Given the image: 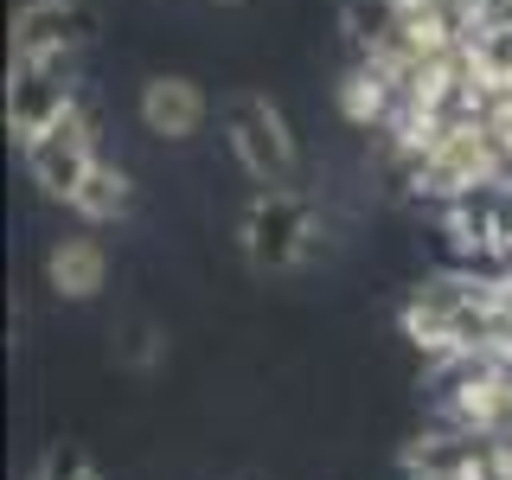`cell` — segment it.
I'll return each mask as SVG.
<instances>
[{
  "label": "cell",
  "instance_id": "cell-2",
  "mask_svg": "<svg viewBox=\"0 0 512 480\" xmlns=\"http://www.w3.org/2000/svg\"><path fill=\"white\" fill-rule=\"evenodd\" d=\"M13 148H20L26 180L39 186L52 205H64V212H71V199L84 192V180L109 160V154H103V109H96L90 96L77 90L52 122L32 128V135H20Z\"/></svg>",
  "mask_w": 512,
  "mask_h": 480
},
{
  "label": "cell",
  "instance_id": "cell-11",
  "mask_svg": "<svg viewBox=\"0 0 512 480\" xmlns=\"http://www.w3.org/2000/svg\"><path fill=\"white\" fill-rule=\"evenodd\" d=\"M212 7H250V0H212Z\"/></svg>",
  "mask_w": 512,
  "mask_h": 480
},
{
  "label": "cell",
  "instance_id": "cell-8",
  "mask_svg": "<svg viewBox=\"0 0 512 480\" xmlns=\"http://www.w3.org/2000/svg\"><path fill=\"white\" fill-rule=\"evenodd\" d=\"M71 212L90 224V231H103V224H122L128 212H135V180H128L122 160H103V167L84 180V192L71 199Z\"/></svg>",
  "mask_w": 512,
  "mask_h": 480
},
{
  "label": "cell",
  "instance_id": "cell-1",
  "mask_svg": "<svg viewBox=\"0 0 512 480\" xmlns=\"http://www.w3.org/2000/svg\"><path fill=\"white\" fill-rule=\"evenodd\" d=\"M340 116L429 212L512 186V0H346Z\"/></svg>",
  "mask_w": 512,
  "mask_h": 480
},
{
  "label": "cell",
  "instance_id": "cell-3",
  "mask_svg": "<svg viewBox=\"0 0 512 480\" xmlns=\"http://www.w3.org/2000/svg\"><path fill=\"white\" fill-rule=\"evenodd\" d=\"M237 250L256 276H288L327 250V224L301 186H256V199L237 218Z\"/></svg>",
  "mask_w": 512,
  "mask_h": 480
},
{
  "label": "cell",
  "instance_id": "cell-4",
  "mask_svg": "<svg viewBox=\"0 0 512 480\" xmlns=\"http://www.w3.org/2000/svg\"><path fill=\"white\" fill-rule=\"evenodd\" d=\"M224 148L250 186H301V135L269 90H237L224 103Z\"/></svg>",
  "mask_w": 512,
  "mask_h": 480
},
{
  "label": "cell",
  "instance_id": "cell-7",
  "mask_svg": "<svg viewBox=\"0 0 512 480\" xmlns=\"http://www.w3.org/2000/svg\"><path fill=\"white\" fill-rule=\"evenodd\" d=\"M45 288H52L58 301H96L109 288V250H103V237L90 231H77V237H58L52 250H45Z\"/></svg>",
  "mask_w": 512,
  "mask_h": 480
},
{
  "label": "cell",
  "instance_id": "cell-10",
  "mask_svg": "<svg viewBox=\"0 0 512 480\" xmlns=\"http://www.w3.org/2000/svg\"><path fill=\"white\" fill-rule=\"evenodd\" d=\"M160 359H167V340H160L154 327H135L122 340V365H135V372H148V365H160Z\"/></svg>",
  "mask_w": 512,
  "mask_h": 480
},
{
  "label": "cell",
  "instance_id": "cell-6",
  "mask_svg": "<svg viewBox=\"0 0 512 480\" xmlns=\"http://www.w3.org/2000/svg\"><path fill=\"white\" fill-rule=\"evenodd\" d=\"M135 116L148 128L154 141H192L205 135V122H212V96H205L199 77L186 71H154L148 84L135 96Z\"/></svg>",
  "mask_w": 512,
  "mask_h": 480
},
{
  "label": "cell",
  "instance_id": "cell-5",
  "mask_svg": "<svg viewBox=\"0 0 512 480\" xmlns=\"http://www.w3.org/2000/svg\"><path fill=\"white\" fill-rule=\"evenodd\" d=\"M96 45L90 0H20L7 20V71H77Z\"/></svg>",
  "mask_w": 512,
  "mask_h": 480
},
{
  "label": "cell",
  "instance_id": "cell-9",
  "mask_svg": "<svg viewBox=\"0 0 512 480\" xmlns=\"http://www.w3.org/2000/svg\"><path fill=\"white\" fill-rule=\"evenodd\" d=\"M32 480H103L90 468V455L84 448H71V442H58V448H45V461H39V474Z\"/></svg>",
  "mask_w": 512,
  "mask_h": 480
},
{
  "label": "cell",
  "instance_id": "cell-12",
  "mask_svg": "<svg viewBox=\"0 0 512 480\" xmlns=\"http://www.w3.org/2000/svg\"><path fill=\"white\" fill-rule=\"evenodd\" d=\"M244 480H263V474H244Z\"/></svg>",
  "mask_w": 512,
  "mask_h": 480
}]
</instances>
